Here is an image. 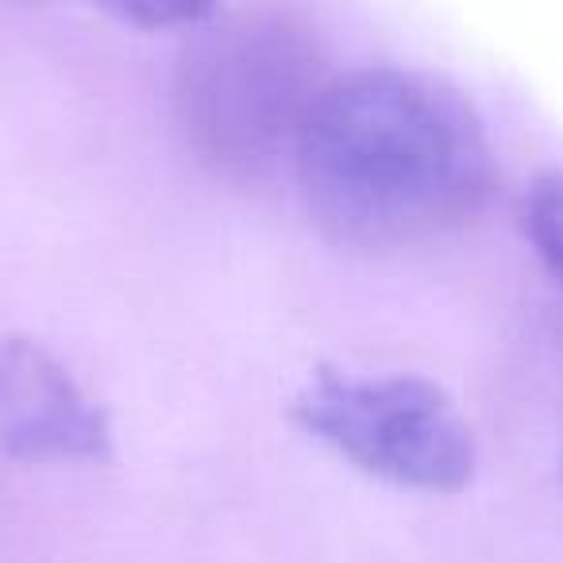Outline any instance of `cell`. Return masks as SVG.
<instances>
[{
  "label": "cell",
  "instance_id": "cell-1",
  "mask_svg": "<svg viewBox=\"0 0 563 563\" xmlns=\"http://www.w3.org/2000/svg\"><path fill=\"white\" fill-rule=\"evenodd\" d=\"M306 212L332 243L401 251L483 217L498 163L475 104L398 66L336 74L294 151Z\"/></svg>",
  "mask_w": 563,
  "mask_h": 563
},
{
  "label": "cell",
  "instance_id": "cell-2",
  "mask_svg": "<svg viewBox=\"0 0 563 563\" xmlns=\"http://www.w3.org/2000/svg\"><path fill=\"white\" fill-rule=\"evenodd\" d=\"M336 74L317 35L282 12H212L178 63V120L201 163L255 178L290 158Z\"/></svg>",
  "mask_w": 563,
  "mask_h": 563
},
{
  "label": "cell",
  "instance_id": "cell-3",
  "mask_svg": "<svg viewBox=\"0 0 563 563\" xmlns=\"http://www.w3.org/2000/svg\"><path fill=\"white\" fill-rule=\"evenodd\" d=\"M290 421L367 478L413 494L475 483L478 444L455 401L421 375L317 371L290 398Z\"/></svg>",
  "mask_w": 563,
  "mask_h": 563
},
{
  "label": "cell",
  "instance_id": "cell-4",
  "mask_svg": "<svg viewBox=\"0 0 563 563\" xmlns=\"http://www.w3.org/2000/svg\"><path fill=\"white\" fill-rule=\"evenodd\" d=\"M0 452L24 463H101L112 452L109 413L27 336L0 340Z\"/></svg>",
  "mask_w": 563,
  "mask_h": 563
},
{
  "label": "cell",
  "instance_id": "cell-5",
  "mask_svg": "<svg viewBox=\"0 0 563 563\" xmlns=\"http://www.w3.org/2000/svg\"><path fill=\"white\" fill-rule=\"evenodd\" d=\"M525 240L548 274L563 286V170H548L525 194Z\"/></svg>",
  "mask_w": 563,
  "mask_h": 563
},
{
  "label": "cell",
  "instance_id": "cell-6",
  "mask_svg": "<svg viewBox=\"0 0 563 563\" xmlns=\"http://www.w3.org/2000/svg\"><path fill=\"white\" fill-rule=\"evenodd\" d=\"M101 9L120 16L124 24L147 27V32H170V27H197L220 12V0H97Z\"/></svg>",
  "mask_w": 563,
  "mask_h": 563
}]
</instances>
